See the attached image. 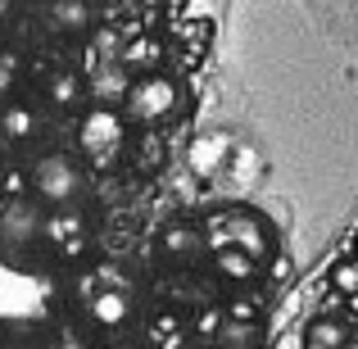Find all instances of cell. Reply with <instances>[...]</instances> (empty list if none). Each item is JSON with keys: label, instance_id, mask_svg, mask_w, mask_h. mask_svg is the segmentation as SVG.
<instances>
[{"label": "cell", "instance_id": "e0dca14e", "mask_svg": "<svg viewBox=\"0 0 358 349\" xmlns=\"http://www.w3.org/2000/svg\"><path fill=\"white\" fill-rule=\"evenodd\" d=\"M331 290H341V295H358V259H341L331 268Z\"/></svg>", "mask_w": 358, "mask_h": 349}, {"label": "cell", "instance_id": "9a60e30c", "mask_svg": "<svg viewBox=\"0 0 358 349\" xmlns=\"http://www.w3.org/2000/svg\"><path fill=\"white\" fill-rule=\"evenodd\" d=\"M259 341H263V322H241V318L222 313V327H218V345L222 349H250Z\"/></svg>", "mask_w": 358, "mask_h": 349}, {"label": "cell", "instance_id": "44dd1931", "mask_svg": "<svg viewBox=\"0 0 358 349\" xmlns=\"http://www.w3.org/2000/svg\"><path fill=\"white\" fill-rule=\"evenodd\" d=\"M114 349H141V345H114Z\"/></svg>", "mask_w": 358, "mask_h": 349}, {"label": "cell", "instance_id": "8fae6325", "mask_svg": "<svg viewBox=\"0 0 358 349\" xmlns=\"http://www.w3.org/2000/svg\"><path fill=\"white\" fill-rule=\"evenodd\" d=\"M41 131V118H36L32 105H0V141H9V145H27V141Z\"/></svg>", "mask_w": 358, "mask_h": 349}, {"label": "cell", "instance_id": "8992f818", "mask_svg": "<svg viewBox=\"0 0 358 349\" xmlns=\"http://www.w3.org/2000/svg\"><path fill=\"white\" fill-rule=\"evenodd\" d=\"M218 245H241V250H250L259 263L272 259V232H268V222L254 218L250 209L218 213V218L209 222V250H218Z\"/></svg>", "mask_w": 358, "mask_h": 349}, {"label": "cell", "instance_id": "5bb4252c", "mask_svg": "<svg viewBox=\"0 0 358 349\" xmlns=\"http://www.w3.org/2000/svg\"><path fill=\"white\" fill-rule=\"evenodd\" d=\"M350 345V327L336 318H313L304 332V349H345Z\"/></svg>", "mask_w": 358, "mask_h": 349}, {"label": "cell", "instance_id": "7c38bea8", "mask_svg": "<svg viewBox=\"0 0 358 349\" xmlns=\"http://www.w3.org/2000/svg\"><path fill=\"white\" fill-rule=\"evenodd\" d=\"M45 18H50L55 32L78 36L96 23V9H91V0H50V5H45Z\"/></svg>", "mask_w": 358, "mask_h": 349}, {"label": "cell", "instance_id": "2e32d148", "mask_svg": "<svg viewBox=\"0 0 358 349\" xmlns=\"http://www.w3.org/2000/svg\"><path fill=\"white\" fill-rule=\"evenodd\" d=\"M82 78L78 73H55L50 82H45V96H50V105L55 109H78V100H82Z\"/></svg>", "mask_w": 358, "mask_h": 349}, {"label": "cell", "instance_id": "ffe728a7", "mask_svg": "<svg viewBox=\"0 0 358 349\" xmlns=\"http://www.w3.org/2000/svg\"><path fill=\"white\" fill-rule=\"evenodd\" d=\"M9 14H14V0H0V23H5Z\"/></svg>", "mask_w": 358, "mask_h": 349}, {"label": "cell", "instance_id": "277c9868", "mask_svg": "<svg viewBox=\"0 0 358 349\" xmlns=\"http://www.w3.org/2000/svg\"><path fill=\"white\" fill-rule=\"evenodd\" d=\"M82 308H87V322L91 332H122V327L131 322V313H136V290H131V281L122 277L114 268H100L87 277V299H82Z\"/></svg>", "mask_w": 358, "mask_h": 349}, {"label": "cell", "instance_id": "d6986e66", "mask_svg": "<svg viewBox=\"0 0 358 349\" xmlns=\"http://www.w3.org/2000/svg\"><path fill=\"white\" fill-rule=\"evenodd\" d=\"M14 78H18V59L14 55H0V91L14 87Z\"/></svg>", "mask_w": 358, "mask_h": 349}, {"label": "cell", "instance_id": "52a82bcc", "mask_svg": "<svg viewBox=\"0 0 358 349\" xmlns=\"http://www.w3.org/2000/svg\"><path fill=\"white\" fill-rule=\"evenodd\" d=\"M41 245L55 254V259H78L87 250V218L73 209H50L45 213V227H41Z\"/></svg>", "mask_w": 358, "mask_h": 349}, {"label": "cell", "instance_id": "7a4b0ae2", "mask_svg": "<svg viewBox=\"0 0 358 349\" xmlns=\"http://www.w3.org/2000/svg\"><path fill=\"white\" fill-rule=\"evenodd\" d=\"M27 186H32V200L45 209H73L87 191V164L78 150H50L27 168Z\"/></svg>", "mask_w": 358, "mask_h": 349}, {"label": "cell", "instance_id": "6da1fadb", "mask_svg": "<svg viewBox=\"0 0 358 349\" xmlns=\"http://www.w3.org/2000/svg\"><path fill=\"white\" fill-rule=\"evenodd\" d=\"M59 313V281L32 259H0V327L36 332Z\"/></svg>", "mask_w": 358, "mask_h": 349}, {"label": "cell", "instance_id": "3957f363", "mask_svg": "<svg viewBox=\"0 0 358 349\" xmlns=\"http://www.w3.org/2000/svg\"><path fill=\"white\" fill-rule=\"evenodd\" d=\"M131 141V118L109 105H96L78 118V155L87 168H114Z\"/></svg>", "mask_w": 358, "mask_h": 349}, {"label": "cell", "instance_id": "ac0fdd59", "mask_svg": "<svg viewBox=\"0 0 358 349\" xmlns=\"http://www.w3.org/2000/svg\"><path fill=\"white\" fill-rule=\"evenodd\" d=\"M227 318H241V322H263V308H259V304H245V299H236V304H227Z\"/></svg>", "mask_w": 358, "mask_h": 349}, {"label": "cell", "instance_id": "5b68a950", "mask_svg": "<svg viewBox=\"0 0 358 349\" xmlns=\"http://www.w3.org/2000/svg\"><path fill=\"white\" fill-rule=\"evenodd\" d=\"M182 82L168 78V73H145V78H131L127 96H122V114L141 127H159V122H173L182 114Z\"/></svg>", "mask_w": 358, "mask_h": 349}, {"label": "cell", "instance_id": "7402d4cb", "mask_svg": "<svg viewBox=\"0 0 358 349\" xmlns=\"http://www.w3.org/2000/svg\"><path fill=\"white\" fill-rule=\"evenodd\" d=\"M354 259H358V236H354Z\"/></svg>", "mask_w": 358, "mask_h": 349}, {"label": "cell", "instance_id": "ba28073f", "mask_svg": "<svg viewBox=\"0 0 358 349\" xmlns=\"http://www.w3.org/2000/svg\"><path fill=\"white\" fill-rule=\"evenodd\" d=\"M41 204L36 200H9L5 218H0V241L9 245V250H27V245H41Z\"/></svg>", "mask_w": 358, "mask_h": 349}, {"label": "cell", "instance_id": "9c48e42d", "mask_svg": "<svg viewBox=\"0 0 358 349\" xmlns=\"http://www.w3.org/2000/svg\"><path fill=\"white\" fill-rule=\"evenodd\" d=\"M159 250H164V259L191 263V259H200V254L209 250V232L195 227V222H168V227L159 232Z\"/></svg>", "mask_w": 358, "mask_h": 349}, {"label": "cell", "instance_id": "4fadbf2b", "mask_svg": "<svg viewBox=\"0 0 358 349\" xmlns=\"http://www.w3.org/2000/svg\"><path fill=\"white\" fill-rule=\"evenodd\" d=\"M159 59H164V41H155V36H141V41H131L127 50H122V69L131 73V78H145V73H159Z\"/></svg>", "mask_w": 358, "mask_h": 349}, {"label": "cell", "instance_id": "30bf717a", "mask_svg": "<svg viewBox=\"0 0 358 349\" xmlns=\"http://www.w3.org/2000/svg\"><path fill=\"white\" fill-rule=\"evenodd\" d=\"M213 268H218L222 281H236V286H245V281L259 277L263 263L254 259L250 250H241V245H218V250H213Z\"/></svg>", "mask_w": 358, "mask_h": 349}]
</instances>
